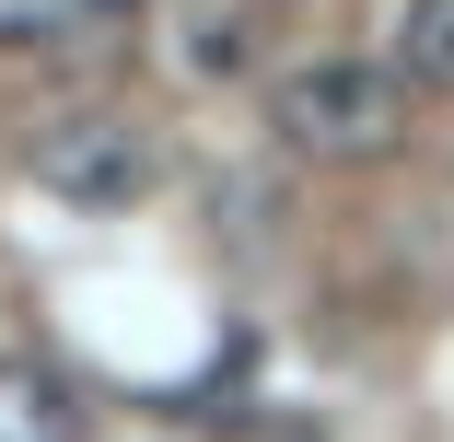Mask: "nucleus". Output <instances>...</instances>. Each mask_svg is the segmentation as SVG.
Segmentation results:
<instances>
[{"label": "nucleus", "mask_w": 454, "mask_h": 442, "mask_svg": "<svg viewBox=\"0 0 454 442\" xmlns=\"http://www.w3.org/2000/svg\"><path fill=\"white\" fill-rule=\"evenodd\" d=\"M82 12L94 0H0V47H59V35H82Z\"/></svg>", "instance_id": "6"}, {"label": "nucleus", "mask_w": 454, "mask_h": 442, "mask_svg": "<svg viewBox=\"0 0 454 442\" xmlns=\"http://www.w3.org/2000/svg\"><path fill=\"white\" fill-rule=\"evenodd\" d=\"M396 70H408V94H454V0H408Z\"/></svg>", "instance_id": "4"}, {"label": "nucleus", "mask_w": 454, "mask_h": 442, "mask_svg": "<svg viewBox=\"0 0 454 442\" xmlns=\"http://www.w3.org/2000/svg\"><path fill=\"white\" fill-rule=\"evenodd\" d=\"M82 430H94L82 384L35 349H0V442H82Z\"/></svg>", "instance_id": "3"}, {"label": "nucleus", "mask_w": 454, "mask_h": 442, "mask_svg": "<svg viewBox=\"0 0 454 442\" xmlns=\"http://www.w3.org/2000/svg\"><path fill=\"white\" fill-rule=\"evenodd\" d=\"M268 128L303 163H385L408 140V70L396 58H303L268 81Z\"/></svg>", "instance_id": "1"}, {"label": "nucleus", "mask_w": 454, "mask_h": 442, "mask_svg": "<svg viewBox=\"0 0 454 442\" xmlns=\"http://www.w3.org/2000/svg\"><path fill=\"white\" fill-rule=\"evenodd\" d=\"M24 163H35V187L70 198V210H129V198L152 187V128L117 117V105H70V117L35 128Z\"/></svg>", "instance_id": "2"}, {"label": "nucleus", "mask_w": 454, "mask_h": 442, "mask_svg": "<svg viewBox=\"0 0 454 442\" xmlns=\"http://www.w3.org/2000/svg\"><path fill=\"white\" fill-rule=\"evenodd\" d=\"M256 24H268L256 0H210V12L187 24V70H199V81H233V70L256 58Z\"/></svg>", "instance_id": "5"}]
</instances>
